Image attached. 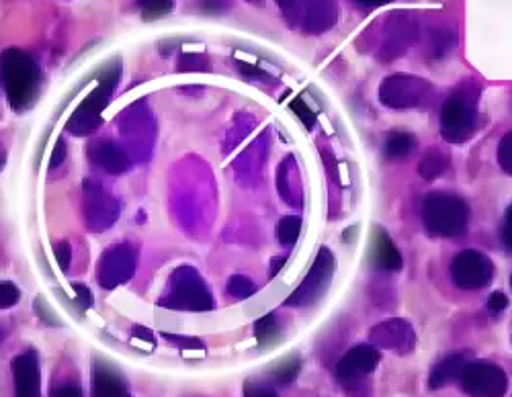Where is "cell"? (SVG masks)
<instances>
[{
    "mask_svg": "<svg viewBox=\"0 0 512 397\" xmlns=\"http://www.w3.org/2000/svg\"><path fill=\"white\" fill-rule=\"evenodd\" d=\"M0 82L5 86L11 107L15 111H25L39 95L41 72L27 52L7 50L0 56Z\"/></svg>",
    "mask_w": 512,
    "mask_h": 397,
    "instance_id": "obj_1",
    "label": "cell"
},
{
    "mask_svg": "<svg viewBox=\"0 0 512 397\" xmlns=\"http://www.w3.org/2000/svg\"><path fill=\"white\" fill-rule=\"evenodd\" d=\"M422 219L429 234L439 238H455L467 230L469 207L455 195L431 193L424 197Z\"/></svg>",
    "mask_w": 512,
    "mask_h": 397,
    "instance_id": "obj_2",
    "label": "cell"
},
{
    "mask_svg": "<svg viewBox=\"0 0 512 397\" xmlns=\"http://www.w3.org/2000/svg\"><path fill=\"white\" fill-rule=\"evenodd\" d=\"M478 127L476 95L469 88H459L441 111V134L451 144H463L474 136Z\"/></svg>",
    "mask_w": 512,
    "mask_h": 397,
    "instance_id": "obj_3",
    "label": "cell"
},
{
    "mask_svg": "<svg viewBox=\"0 0 512 397\" xmlns=\"http://www.w3.org/2000/svg\"><path fill=\"white\" fill-rule=\"evenodd\" d=\"M121 76V62L113 60L109 66H105L103 70V78L99 80L95 91L84 99V103L74 111L70 123H68V131H72L74 136H87L91 134L93 129L99 127L101 123V111L109 105V97L115 82Z\"/></svg>",
    "mask_w": 512,
    "mask_h": 397,
    "instance_id": "obj_4",
    "label": "cell"
},
{
    "mask_svg": "<svg viewBox=\"0 0 512 397\" xmlns=\"http://www.w3.org/2000/svg\"><path fill=\"white\" fill-rule=\"evenodd\" d=\"M170 295L162 299V307L170 310H189V312H209L213 307L211 293L207 291L199 273L191 267H181L173 273L170 279Z\"/></svg>",
    "mask_w": 512,
    "mask_h": 397,
    "instance_id": "obj_5",
    "label": "cell"
},
{
    "mask_svg": "<svg viewBox=\"0 0 512 397\" xmlns=\"http://www.w3.org/2000/svg\"><path fill=\"white\" fill-rule=\"evenodd\" d=\"M285 19L306 33H320L336 21V0H277Z\"/></svg>",
    "mask_w": 512,
    "mask_h": 397,
    "instance_id": "obj_6",
    "label": "cell"
},
{
    "mask_svg": "<svg viewBox=\"0 0 512 397\" xmlns=\"http://www.w3.org/2000/svg\"><path fill=\"white\" fill-rule=\"evenodd\" d=\"M457 381L461 391L469 397H504L508 389L506 373L484 361L467 363Z\"/></svg>",
    "mask_w": 512,
    "mask_h": 397,
    "instance_id": "obj_7",
    "label": "cell"
},
{
    "mask_svg": "<svg viewBox=\"0 0 512 397\" xmlns=\"http://www.w3.org/2000/svg\"><path fill=\"white\" fill-rule=\"evenodd\" d=\"M494 264L478 250H463L451 262V279L463 291H478L492 283Z\"/></svg>",
    "mask_w": 512,
    "mask_h": 397,
    "instance_id": "obj_8",
    "label": "cell"
},
{
    "mask_svg": "<svg viewBox=\"0 0 512 397\" xmlns=\"http://www.w3.org/2000/svg\"><path fill=\"white\" fill-rule=\"evenodd\" d=\"M332 273H334V256L330 254L328 248H322L306 281L293 291V295L287 299V305L300 307V305L314 303L330 285Z\"/></svg>",
    "mask_w": 512,
    "mask_h": 397,
    "instance_id": "obj_9",
    "label": "cell"
},
{
    "mask_svg": "<svg viewBox=\"0 0 512 397\" xmlns=\"http://www.w3.org/2000/svg\"><path fill=\"white\" fill-rule=\"evenodd\" d=\"M426 93H429V84L426 82L410 76H392L383 82L379 95H381V101L388 107L404 109V107L418 105Z\"/></svg>",
    "mask_w": 512,
    "mask_h": 397,
    "instance_id": "obj_10",
    "label": "cell"
},
{
    "mask_svg": "<svg viewBox=\"0 0 512 397\" xmlns=\"http://www.w3.org/2000/svg\"><path fill=\"white\" fill-rule=\"evenodd\" d=\"M136 252L130 246H113L103 258L99 267V283L105 289H113L132 277L136 269Z\"/></svg>",
    "mask_w": 512,
    "mask_h": 397,
    "instance_id": "obj_11",
    "label": "cell"
},
{
    "mask_svg": "<svg viewBox=\"0 0 512 397\" xmlns=\"http://www.w3.org/2000/svg\"><path fill=\"white\" fill-rule=\"evenodd\" d=\"M379 359L381 357H379L377 348H373L369 344L355 346L353 350L347 352L343 359H340V363L336 367V375L345 385H353L361 377L373 373L379 365Z\"/></svg>",
    "mask_w": 512,
    "mask_h": 397,
    "instance_id": "obj_12",
    "label": "cell"
},
{
    "mask_svg": "<svg viewBox=\"0 0 512 397\" xmlns=\"http://www.w3.org/2000/svg\"><path fill=\"white\" fill-rule=\"evenodd\" d=\"M15 395L17 397H39V361L33 350L19 355L13 363Z\"/></svg>",
    "mask_w": 512,
    "mask_h": 397,
    "instance_id": "obj_13",
    "label": "cell"
},
{
    "mask_svg": "<svg viewBox=\"0 0 512 397\" xmlns=\"http://www.w3.org/2000/svg\"><path fill=\"white\" fill-rule=\"evenodd\" d=\"M91 397H132V395L127 391L121 375L103 361L95 365Z\"/></svg>",
    "mask_w": 512,
    "mask_h": 397,
    "instance_id": "obj_14",
    "label": "cell"
},
{
    "mask_svg": "<svg viewBox=\"0 0 512 397\" xmlns=\"http://www.w3.org/2000/svg\"><path fill=\"white\" fill-rule=\"evenodd\" d=\"M371 254H373L375 267L381 271H400L402 269V254L398 252L396 244L383 230H377V234L373 238Z\"/></svg>",
    "mask_w": 512,
    "mask_h": 397,
    "instance_id": "obj_15",
    "label": "cell"
},
{
    "mask_svg": "<svg viewBox=\"0 0 512 397\" xmlns=\"http://www.w3.org/2000/svg\"><path fill=\"white\" fill-rule=\"evenodd\" d=\"M467 363H469V361H467V355H461V352H459V355L447 357L445 361H441V363L433 369V373H431V377H429V387H431V389H441V387H445V385L457 381Z\"/></svg>",
    "mask_w": 512,
    "mask_h": 397,
    "instance_id": "obj_16",
    "label": "cell"
},
{
    "mask_svg": "<svg viewBox=\"0 0 512 397\" xmlns=\"http://www.w3.org/2000/svg\"><path fill=\"white\" fill-rule=\"evenodd\" d=\"M93 160L97 164H101L107 172H113V174L125 172L127 166H130V160H127L125 152L119 150L111 142H101V144L93 146Z\"/></svg>",
    "mask_w": 512,
    "mask_h": 397,
    "instance_id": "obj_17",
    "label": "cell"
},
{
    "mask_svg": "<svg viewBox=\"0 0 512 397\" xmlns=\"http://www.w3.org/2000/svg\"><path fill=\"white\" fill-rule=\"evenodd\" d=\"M392 328L394 330H390L388 322L377 326L375 332H373V340H377L381 346H386V348H398V346H410L412 344V336H410L408 324L394 320Z\"/></svg>",
    "mask_w": 512,
    "mask_h": 397,
    "instance_id": "obj_18",
    "label": "cell"
},
{
    "mask_svg": "<svg viewBox=\"0 0 512 397\" xmlns=\"http://www.w3.org/2000/svg\"><path fill=\"white\" fill-rule=\"evenodd\" d=\"M416 150V138L410 134H404V131H394V134L388 136L386 144H383V154H386L390 160H404Z\"/></svg>",
    "mask_w": 512,
    "mask_h": 397,
    "instance_id": "obj_19",
    "label": "cell"
},
{
    "mask_svg": "<svg viewBox=\"0 0 512 397\" xmlns=\"http://www.w3.org/2000/svg\"><path fill=\"white\" fill-rule=\"evenodd\" d=\"M447 162H449V158L445 154H441L437 148H433L420 162V174L429 181L437 179V176L447 168Z\"/></svg>",
    "mask_w": 512,
    "mask_h": 397,
    "instance_id": "obj_20",
    "label": "cell"
},
{
    "mask_svg": "<svg viewBox=\"0 0 512 397\" xmlns=\"http://www.w3.org/2000/svg\"><path fill=\"white\" fill-rule=\"evenodd\" d=\"M302 234V219L300 217H283L279 226H277V238L285 246H293L297 240H300Z\"/></svg>",
    "mask_w": 512,
    "mask_h": 397,
    "instance_id": "obj_21",
    "label": "cell"
},
{
    "mask_svg": "<svg viewBox=\"0 0 512 397\" xmlns=\"http://www.w3.org/2000/svg\"><path fill=\"white\" fill-rule=\"evenodd\" d=\"M254 332H256V338H259V342L263 346H271L273 342L279 340V326H277V320L273 314H267L263 316L259 322L254 324Z\"/></svg>",
    "mask_w": 512,
    "mask_h": 397,
    "instance_id": "obj_22",
    "label": "cell"
},
{
    "mask_svg": "<svg viewBox=\"0 0 512 397\" xmlns=\"http://www.w3.org/2000/svg\"><path fill=\"white\" fill-rule=\"evenodd\" d=\"M144 21H156L173 11V0H140Z\"/></svg>",
    "mask_w": 512,
    "mask_h": 397,
    "instance_id": "obj_23",
    "label": "cell"
},
{
    "mask_svg": "<svg viewBox=\"0 0 512 397\" xmlns=\"http://www.w3.org/2000/svg\"><path fill=\"white\" fill-rule=\"evenodd\" d=\"M254 291H256V287L252 285V281L246 279V277H242V275H234V277L228 281V293L234 295V297H238V299H246V297H250Z\"/></svg>",
    "mask_w": 512,
    "mask_h": 397,
    "instance_id": "obj_24",
    "label": "cell"
},
{
    "mask_svg": "<svg viewBox=\"0 0 512 397\" xmlns=\"http://www.w3.org/2000/svg\"><path fill=\"white\" fill-rule=\"evenodd\" d=\"M297 371H300V359L291 357V359L281 361V365L273 371V375H275V379H277V381H281V383H289V381H293V379H295Z\"/></svg>",
    "mask_w": 512,
    "mask_h": 397,
    "instance_id": "obj_25",
    "label": "cell"
},
{
    "mask_svg": "<svg viewBox=\"0 0 512 397\" xmlns=\"http://www.w3.org/2000/svg\"><path fill=\"white\" fill-rule=\"evenodd\" d=\"M498 162L504 172L512 174V131H508L498 146Z\"/></svg>",
    "mask_w": 512,
    "mask_h": 397,
    "instance_id": "obj_26",
    "label": "cell"
},
{
    "mask_svg": "<svg viewBox=\"0 0 512 397\" xmlns=\"http://www.w3.org/2000/svg\"><path fill=\"white\" fill-rule=\"evenodd\" d=\"M291 111L302 119V123L306 125V127H314V123H316V113L308 107V103L304 101V99H295L291 105Z\"/></svg>",
    "mask_w": 512,
    "mask_h": 397,
    "instance_id": "obj_27",
    "label": "cell"
},
{
    "mask_svg": "<svg viewBox=\"0 0 512 397\" xmlns=\"http://www.w3.org/2000/svg\"><path fill=\"white\" fill-rule=\"evenodd\" d=\"M21 293L13 283H0V310H7L19 301Z\"/></svg>",
    "mask_w": 512,
    "mask_h": 397,
    "instance_id": "obj_28",
    "label": "cell"
},
{
    "mask_svg": "<svg viewBox=\"0 0 512 397\" xmlns=\"http://www.w3.org/2000/svg\"><path fill=\"white\" fill-rule=\"evenodd\" d=\"M74 293H76V297H74V305H76V310L78 312H84V310H89V307L93 305V293H91V289H87L84 285H74Z\"/></svg>",
    "mask_w": 512,
    "mask_h": 397,
    "instance_id": "obj_29",
    "label": "cell"
},
{
    "mask_svg": "<svg viewBox=\"0 0 512 397\" xmlns=\"http://www.w3.org/2000/svg\"><path fill=\"white\" fill-rule=\"evenodd\" d=\"M164 338L168 340V342H173L175 346H179V348H203L205 344L201 342V340H197V338H183V336H175V334H164Z\"/></svg>",
    "mask_w": 512,
    "mask_h": 397,
    "instance_id": "obj_30",
    "label": "cell"
},
{
    "mask_svg": "<svg viewBox=\"0 0 512 397\" xmlns=\"http://www.w3.org/2000/svg\"><path fill=\"white\" fill-rule=\"evenodd\" d=\"M508 305V297L504 293H492L488 299V310L494 314H500L502 310H506Z\"/></svg>",
    "mask_w": 512,
    "mask_h": 397,
    "instance_id": "obj_31",
    "label": "cell"
},
{
    "mask_svg": "<svg viewBox=\"0 0 512 397\" xmlns=\"http://www.w3.org/2000/svg\"><path fill=\"white\" fill-rule=\"evenodd\" d=\"M56 258H58L60 269H62V271H68V267H70V246H68L66 242H62V244L56 246Z\"/></svg>",
    "mask_w": 512,
    "mask_h": 397,
    "instance_id": "obj_32",
    "label": "cell"
},
{
    "mask_svg": "<svg viewBox=\"0 0 512 397\" xmlns=\"http://www.w3.org/2000/svg\"><path fill=\"white\" fill-rule=\"evenodd\" d=\"M246 397H277V393L265 385H246Z\"/></svg>",
    "mask_w": 512,
    "mask_h": 397,
    "instance_id": "obj_33",
    "label": "cell"
},
{
    "mask_svg": "<svg viewBox=\"0 0 512 397\" xmlns=\"http://www.w3.org/2000/svg\"><path fill=\"white\" fill-rule=\"evenodd\" d=\"M502 240H504V244L512 250V207H508V211H506L504 230H502Z\"/></svg>",
    "mask_w": 512,
    "mask_h": 397,
    "instance_id": "obj_34",
    "label": "cell"
},
{
    "mask_svg": "<svg viewBox=\"0 0 512 397\" xmlns=\"http://www.w3.org/2000/svg\"><path fill=\"white\" fill-rule=\"evenodd\" d=\"M52 397H82V391L74 385H62L52 391Z\"/></svg>",
    "mask_w": 512,
    "mask_h": 397,
    "instance_id": "obj_35",
    "label": "cell"
},
{
    "mask_svg": "<svg viewBox=\"0 0 512 397\" xmlns=\"http://www.w3.org/2000/svg\"><path fill=\"white\" fill-rule=\"evenodd\" d=\"M205 60L201 56H185L181 60V70H201V64Z\"/></svg>",
    "mask_w": 512,
    "mask_h": 397,
    "instance_id": "obj_36",
    "label": "cell"
},
{
    "mask_svg": "<svg viewBox=\"0 0 512 397\" xmlns=\"http://www.w3.org/2000/svg\"><path fill=\"white\" fill-rule=\"evenodd\" d=\"M64 158H66V150H64V142L60 140V142L56 144V150H54V156H52V162H50V166H52V168L60 166Z\"/></svg>",
    "mask_w": 512,
    "mask_h": 397,
    "instance_id": "obj_37",
    "label": "cell"
},
{
    "mask_svg": "<svg viewBox=\"0 0 512 397\" xmlns=\"http://www.w3.org/2000/svg\"><path fill=\"white\" fill-rule=\"evenodd\" d=\"M355 3H359V5H363V7H369V9H373V7L388 5V3H392V0H355Z\"/></svg>",
    "mask_w": 512,
    "mask_h": 397,
    "instance_id": "obj_38",
    "label": "cell"
},
{
    "mask_svg": "<svg viewBox=\"0 0 512 397\" xmlns=\"http://www.w3.org/2000/svg\"><path fill=\"white\" fill-rule=\"evenodd\" d=\"M283 264H285V258H275V260H273V269H271V275H273V277L277 275V271L283 267Z\"/></svg>",
    "mask_w": 512,
    "mask_h": 397,
    "instance_id": "obj_39",
    "label": "cell"
},
{
    "mask_svg": "<svg viewBox=\"0 0 512 397\" xmlns=\"http://www.w3.org/2000/svg\"><path fill=\"white\" fill-rule=\"evenodd\" d=\"M5 160H7V154H5V150H3V148H0V168L5 166Z\"/></svg>",
    "mask_w": 512,
    "mask_h": 397,
    "instance_id": "obj_40",
    "label": "cell"
},
{
    "mask_svg": "<svg viewBox=\"0 0 512 397\" xmlns=\"http://www.w3.org/2000/svg\"><path fill=\"white\" fill-rule=\"evenodd\" d=\"M248 3H254V5H259V3H261V0H248Z\"/></svg>",
    "mask_w": 512,
    "mask_h": 397,
    "instance_id": "obj_41",
    "label": "cell"
},
{
    "mask_svg": "<svg viewBox=\"0 0 512 397\" xmlns=\"http://www.w3.org/2000/svg\"><path fill=\"white\" fill-rule=\"evenodd\" d=\"M3 338H5V334H3V332H0V340H3Z\"/></svg>",
    "mask_w": 512,
    "mask_h": 397,
    "instance_id": "obj_42",
    "label": "cell"
},
{
    "mask_svg": "<svg viewBox=\"0 0 512 397\" xmlns=\"http://www.w3.org/2000/svg\"><path fill=\"white\" fill-rule=\"evenodd\" d=\"M510 285H512V277H510Z\"/></svg>",
    "mask_w": 512,
    "mask_h": 397,
    "instance_id": "obj_43",
    "label": "cell"
}]
</instances>
